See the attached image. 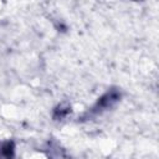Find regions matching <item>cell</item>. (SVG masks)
Listing matches in <instances>:
<instances>
[{"instance_id":"6da1fadb","label":"cell","mask_w":159,"mask_h":159,"mask_svg":"<svg viewBox=\"0 0 159 159\" xmlns=\"http://www.w3.org/2000/svg\"><path fill=\"white\" fill-rule=\"evenodd\" d=\"M119 99V93L117 91H111L108 93H106L97 103V106L94 107V109H98V108H108L111 107L113 103H116L117 101Z\"/></svg>"},{"instance_id":"7a4b0ae2","label":"cell","mask_w":159,"mask_h":159,"mask_svg":"<svg viewBox=\"0 0 159 159\" xmlns=\"http://www.w3.org/2000/svg\"><path fill=\"white\" fill-rule=\"evenodd\" d=\"M15 154V145L11 140L0 144V159H12Z\"/></svg>"}]
</instances>
